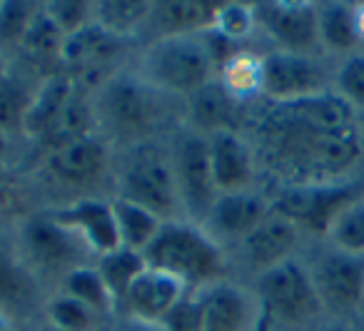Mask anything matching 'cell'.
I'll return each mask as SVG.
<instances>
[{"label": "cell", "mask_w": 364, "mask_h": 331, "mask_svg": "<svg viewBox=\"0 0 364 331\" xmlns=\"http://www.w3.org/2000/svg\"><path fill=\"white\" fill-rule=\"evenodd\" d=\"M362 200L359 182H324V185H287L272 200V212L309 234H329L334 219L349 205Z\"/></svg>", "instance_id": "cell-7"}, {"label": "cell", "mask_w": 364, "mask_h": 331, "mask_svg": "<svg viewBox=\"0 0 364 331\" xmlns=\"http://www.w3.org/2000/svg\"><path fill=\"white\" fill-rule=\"evenodd\" d=\"M317 331H349V329H344V326L334 324V326H324V329H317Z\"/></svg>", "instance_id": "cell-46"}, {"label": "cell", "mask_w": 364, "mask_h": 331, "mask_svg": "<svg viewBox=\"0 0 364 331\" xmlns=\"http://www.w3.org/2000/svg\"><path fill=\"white\" fill-rule=\"evenodd\" d=\"M8 80V63H6V55L0 53V82Z\"/></svg>", "instance_id": "cell-44"}, {"label": "cell", "mask_w": 364, "mask_h": 331, "mask_svg": "<svg viewBox=\"0 0 364 331\" xmlns=\"http://www.w3.org/2000/svg\"><path fill=\"white\" fill-rule=\"evenodd\" d=\"M170 160L182 210L190 217V222H205L220 195L213 180V167H210L208 137L190 127L182 130L172 142Z\"/></svg>", "instance_id": "cell-9"}, {"label": "cell", "mask_w": 364, "mask_h": 331, "mask_svg": "<svg viewBox=\"0 0 364 331\" xmlns=\"http://www.w3.org/2000/svg\"><path fill=\"white\" fill-rule=\"evenodd\" d=\"M213 31L225 36L228 40L237 43L250 38L257 31V18H255V6H245V3H223L215 18Z\"/></svg>", "instance_id": "cell-36"}, {"label": "cell", "mask_w": 364, "mask_h": 331, "mask_svg": "<svg viewBox=\"0 0 364 331\" xmlns=\"http://www.w3.org/2000/svg\"><path fill=\"white\" fill-rule=\"evenodd\" d=\"M203 331H255L259 321L257 294H250L230 279L215 281L200 291Z\"/></svg>", "instance_id": "cell-15"}, {"label": "cell", "mask_w": 364, "mask_h": 331, "mask_svg": "<svg viewBox=\"0 0 364 331\" xmlns=\"http://www.w3.org/2000/svg\"><path fill=\"white\" fill-rule=\"evenodd\" d=\"M43 309H46L48 324L63 331H97L102 326V319L95 311L87 309L82 301H77L75 296L65 294V291L53 294Z\"/></svg>", "instance_id": "cell-32"}, {"label": "cell", "mask_w": 364, "mask_h": 331, "mask_svg": "<svg viewBox=\"0 0 364 331\" xmlns=\"http://www.w3.org/2000/svg\"><path fill=\"white\" fill-rule=\"evenodd\" d=\"M95 269H97V274L102 276V281H105L110 296L115 299L117 309H120L122 299L127 296L130 286L135 284L137 276L147 269V261H145V256H142V251L120 246V249L97 256Z\"/></svg>", "instance_id": "cell-26"}, {"label": "cell", "mask_w": 364, "mask_h": 331, "mask_svg": "<svg viewBox=\"0 0 364 331\" xmlns=\"http://www.w3.org/2000/svg\"><path fill=\"white\" fill-rule=\"evenodd\" d=\"M160 324L165 331H203V304H200V294L188 291V294L167 311V316Z\"/></svg>", "instance_id": "cell-39"}, {"label": "cell", "mask_w": 364, "mask_h": 331, "mask_svg": "<svg viewBox=\"0 0 364 331\" xmlns=\"http://www.w3.org/2000/svg\"><path fill=\"white\" fill-rule=\"evenodd\" d=\"M122 40L112 38L110 33H105L100 26L90 23L82 31L73 33V36L65 38L63 43V58L60 65L65 67H75V70L82 72V80L97 90V70H105L117 55H120Z\"/></svg>", "instance_id": "cell-20"}, {"label": "cell", "mask_w": 364, "mask_h": 331, "mask_svg": "<svg viewBox=\"0 0 364 331\" xmlns=\"http://www.w3.org/2000/svg\"><path fill=\"white\" fill-rule=\"evenodd\" d=\"M75 77L68 72H50L33 92L31 107L26 115L23 135L41 142L53 127V122L60 117V112L68 107V102L75 97Z\"/></svg>", "instance_id": "cell-23"}, {"label": "cell", "mask_w": 364, "mask_h": 331, "mask_svg": "<svg viewBox=\"0 0 364 331\" xmlns=\"http://www.w3.org/2000/svg\"><path fill=\"white\" fill-rule=\"evenodd\" d=\"M334 92L354 110H364V53H354L334 75Z\"/></svg>", "instance_id": "cell-37"}, {"label": "cell", "mask_w": 364, "mask_h": 331, "mask_svg": "<svg viewBox=\"0 0 364 331\" xmlns=\"http://www.w3.org/2000/svg\"><path fill=\"white\" fill-rule=\"evenodd\" d=\"M8 140H11V137H8L6 132L0 130V160H3V157L8 155Z\"/></svg>", "instance_id": "cell-42"}, {"label": "cell", "mask_w": 364, "mask_h": 331, "mask_svg": "<svg viewBox=\"0 0 364 331\" xmlns=\"http://www.w3.org/2000/svg\"><path fill=\"white\" fill-rule=\"evenodd\" d=\"M33 331H63V329H58V326H53V324H43V326H36Z\"/></svg>", "instance_id": "cell-45"}, {"label": "cell", "mask_w": 364, "mask_h": 331, "mask_svg": "<svg viewBox=\"0 0 364 331\" xmlns=\"http://www.w3.org/2000/svg\"><path fill=\"white\" fill-rule=\"evenodd\" d=\"M170 95L152 87L142 75L112 72L95 90L97 127L115 140L142 145L147 142L170 115Z\"/></svg>", "instance_id": "cell-2"}, {"label": "cell", "mask_w": 364, "mask_h": 331, "mask_svg": "<svg viewBox=\"0 0 364 331\" xmlns=\"http://www.w3.org/2000/svg\"><path fill=\"white\" fill-rule=\"evenodd\" d=\"M252 137L264 165L289 185L339 182L364 152L357 110L334 90L269 102L255 120Z\"/></svg>", "instance_id": "cell-1"}, {"label": "cell", "mask_w": 364, "mask_h": 331, "mask_svg": "<svg viewBox=\"0 0 364 331\" xmlns=\"http://www.w3.org/2000/svg\"><path fill=\"white\" fill-rule=\"evenodd\" d=\"M188 286L172 274H165L160 269H150L147 266L135 284L130 286L127 296L122 299L120 309H125V316L142 321H155L160 324L167 316V311L188 294Z\"/></svg>", "instance_id": "cell-18"}, {"label": "cell", "mask_w": 364, "mask_h": 331, "mask_svg": "<svg viewBox=\"0 0 364 331\" xmlns=\"http://www.w3.org/2000/svg\"><path fill=\"white\" fill-rule=\"evenodd\" d=\"M317 31L322 48L332 53H349L362 43L354 23V6H344V3L317 6Z\"/></svg>", "instance_id": "cell-27"}, {"label": "cell", "mask_w": 364, "mask_h": 331, "mask_svg": "<svg viewBox=\"0 0 364 331\" xmlns=\"http://www.w3.org/2000/svg\"><path fill=\"white\" fill-rule=\"evenodd\" d=\"M257 28H262L279 50L309 55L322 48L317 31V6L302 0H269L255 6Z\"/></svg>", "instance_id": "cell-11"}, {"label": "cell", "mask_w": 364, "mask_h": 331, "mask_svg": "<svg viewBox=\"0 0 364 331\" xmlns=\"http://www.w3.org/2000/svg\"><path fill=\"white\" fill-rule=\"evenodd\" d=\"M43 8L65 38L92 23V3H85V0H53Z\"/></svg>", "instance_id": "cell-38"}, {"label": "cell", "mask_w": 364, "mask_h": 331, "mask_svg": "<svg viewBox=\"0 0 364 331\" xmlns=\"http://www.w3.org/2000/svg\"><path fill=\"white\" fill-rule=\"evenodd\" d=\"M31 100L33 92H28L18 82H13L11 77L0 82V130L6 132L8 137L23 135Z\"/></svg>", "instance_id": "cell-35"}, {"label": "cell", "mask_w": 364, "mask_h": 331, "mask_svg": "<svg viewBox=\"0 0 364 331\" xmlns=\"http://www.w3.org/2000/svg\"><path fill=\"white\" fill-rule=\"evenodd\" d=\"M152 3L147 0H97L92 3V23L117 40L145 31Z\"/></svg>", "instance_id": "cell-24"}, {"label": "cell", "mask_w": 364, "mask_h": 331, "mask_svg": "<svg viewBox=\"0 0 364 331\" xmlns=\"http://www.w3.org/2000/svg\"><path fill=\"white\" fill-rule=\"evenodd\" d=\"M117 195L142 210L152 212L162 222L180 219V195H177L175 172L170 152L155 145H135L115 175Z\"/></svg>", "instance_id": "cell-5"}, {"label": "cell", "mask_w": 364, "mask_h": 331, "mask_svg": "<svg viewBox=\"0 0 364 331\" xmlns=\"http://www.w3.org/2000/svg\"><path fill=\"white\" fill-rule=\"evenodd\" d=\"M48 215L60 222L63 227H68L90 249L95 259L122 246L112 202L97 200V197H77L70 205L48 212Z\"/></svg>", "instance_id": "cell-13"}, {"label": "cell", "mask_w": 364, "mask_h": 331, "mask_svg": "<svg viewBox=\"0 0 364 331\" xmlns=\"http://www.w3.org/2000/svg\"><path fill=\"white\" fill-rule=\"evenodd\" d=\"M185 107H188L185 110L188 127L205 137L215 132H240L242 127L245 102H240L218 77L200 87L193 97H188Z\"/></svg>", "instance_id": "cell-17"}, {"label": "cell", "mask_w": 364, "mask_h": 331, "mask_svg": "<svg viewBox=\"0 0 364 331\" xmlns=\"http://www.w3.org/2000/svg\"><path fill=\"white\" fill-rule=\"evenodd\" d=\"M299 242V229L282 215L272 212L262 224L255 232H250L242 242H240V251L242 259L247 261L250 269L257 274L267 271L269 266L279 264V261L289 259L292 249Z\"/></svg>", "instance_id": "cell-21"}, {"label": "cell", "mask_w": 364, "mask_h": 331, "mask_svg": "<svg viewBox=\"0 0 364 331\" xmlns=\"http://www.w3.org/2000/svg\"><path fill=\"white\" fill-rule=\"evenodd\" d=\"M18 254L33 274L58 276L63 281L73 269L87 264L90 249L50 215H38L21 224Z\"/></svg>", "instance_id": "cell-8"}, {"label": "cell", "mask_w": 364, "mask_h": 331, "mask_svg": "<svg viewBox=\"0 0 364 331\" xmlns=\"http://www.w3.org/2000/svg\"><path fill=\"white\" fill-rule=\"evenodd\" d=\"M210 167L220 195L242 192L255 177V152L252 145L240 132H215L208 137Z\"/></svg>", "instance_id": "cell-19"}, {"label": "cell", "mask_w": 364, "mask_h": 331, "mask_svg": "<svg viewBox=\"0 0 364 331\" xmlns=\"http://www.w3.org/2000/svg\"><path fill=\"white\" fill-rule=\"evenodd\" d=\"M312 279L324 309L354 311L364 301V256L332 251L317 261Z\"/></svg>", "instance_id": "cell-14"}, {"label": "cell", "mask_w": 364, "mask_h": 331, "mask_svg": "<svg viewBox=\"0 0 364 331\" xmlns=\"http://www.w3.org/2000/svg\"><path fill=\"white\" fill-rule=\"evenodd\" d=\"M63 43H65L63 31L55 26V21L48 16L46 8L41 6V11L33 18L31 28H28L26 38H23V43H21L23 55H26L33 65L55 67V65H60Z\"/></svg>", "instance_id": "cell-28"}, {"label": "cell", "mask_w": 364, "mask_h": 331, "mask_svg": "<svg viewBox=\"0 0 364 331\" xmlns=\"http://www.w3.org/2000/svg\"><path fill=\"white\" fill-rule=\"evenodd\" d=\"M115 331H165L162 324H155V321H142V319H132V316L122 314L120 319L112 324Z\"/></svg>", "instance_id": "cell-40"}, {"label": "cell", "mask_w": 364, "mask_h": 331, "mask_svg": "<svg viewBox=\"0 0 364 331\" xmlns=\"http://www.w3.org/2000/svg\"><path fill=\"white\" fill-rule=\"evenodd\" d=\"M329 239L337 251L354 256H364V200L349 205L342 215L334 219L329 229Z\"/></svg>", "instance_id": "cell-34"}, {"label": "cell", "mask_w": 364, "mask_h": 331, "mask_svg": "<svg viewBox=\"0 0 364 331\" xmlns=\"http://www.w3.org/2000/svg\"><path fill=\"white\" fill-rule=\"evenodd\" d=\"M255 294L264 314L282 324H307L324 311L312 271L292 256L257 274Z\"/></svg>", "instance_id": "cell-6"}, {"label": "cell", "mask_w": 364, "mask_h": 331, "mask_svg": "<svg viewBox=\"0 0 364 331\" xmlns=\"http://www.w3.org/2000/svg\"><path fill=\"white\" fill-rule=\"evenodd\" d=\"M140 75L160 92L185 102L218 77V67L205 48L203 36H177L150 43L142 55Z\"/></svg>", "instance_id": "cell-4"}, {"label": "cell", "mask_w": 364, "mask_h": 331, "mask_svg": "<svg viewBox=\"0 0 364 331\" xmlns=\"http://www.w3.org/2000/svg\"><path fill=\"white\" fill-rule=\"evenodd\" d=\"M269 215H272V202L259 192H225V195H218L210 215L205 217V224L215 239L223 237V239L240 244Z\"/></svg>", "instance_id": "cell-16"}, {"label": "cell", "mask_w": 364, "mask_h": 331, "mask_svg": "<svg viewBox=\"0 0 364 331\" xmlns=\"http://www.w3.org/2000/svg\"><path fill=\"white\" fill-rule=\"evenodd\" d=\"M41 172L50 187H60L65 192H80L100 185L102 177L110 172V150L105 137L92 132L43 152Z\"/></svg>", "instance_id": "cell-10"}, {"label": "cell", "mask_w": 364, "mask_h": 331, "mask_svg": "<svg viewBox=\"0 0 364 331\" xmlns=\"http://www.w3.org/2000/svg\"><path fill=\"white\" fill-rule=\"evenodd\" d=\"M357 331H364V326H359V329H357Z\"/></svg>", "instance_id": "cell-48"}, {"label": "cell", "mask_w": 364, "mask_h": 331, "mask_svg": "<svg viewBox=\"0 0 364 331\" xmlns=\"http://www.w3.org/2000/svg\"><path fill=\"white\" fill-rule=\"evenodd\" d=\"M110 202L112 212H115L117 232H120V244L127 246V249L145 251L165 222L152 215V212L142 210V207L132 205L127 200H120V197H115Z\"/></svg>", "instance_id": "cell-29"}, {"label": "cell", "mask_w": 364, "mask_h": 331, "mask_svg": "<svg viewBox=\"0 0 364 331\" xmlns=\"http://www.w3.org/2000/svg\"><path fill=\"white\" fill-rule=\"evenodd\" d=\"M36 299V276L13 249L0 244V309H28Z\"/></svg>", "instance_id": "cell-25"}, {"label": "cell", "mask_w": 364, "mask_h": 331, "mask_svg": "<svg viewBox=\"0 0 364 331\" xmlns=\"http://www.w3.org/2000/svg\"><path fill=\"white\" fill-rule=\"evenodd\" d=\"M41 6L28 0H0V53L3 48H21Z\"/></svg>", "instance_id": "cell-33"}, {"label": "cell", "mask_w": 364, "mask_h": 331, "mask_svg": "<svg viewBox=\"0 0 364 331\" xmlns=\"http://www.w3.org/2000/svg\"><path fill=\"white\" fill-rule=\"evenodd\" d=\"M0 331H13L11 319H8V314L3 309H0Z\"/></svg>", "instance_id": "cell-43"}, {"label": "cell", "mask_w": 364, "mask_h": 331, "mask_svg": "<svg viewBox=\"0 0 364 331\" xmlns=\"http://www.w3.org/2000/svg\"><path fill=\"white\" fill-rule=\"evenodd\" d=\"M147 266L180 279L188 289H205L228 279V256L203 224L190 219L165 222L145 251Z\"/></svg>", "instance_id": "cell-3"}, {"label": "cell", "mask_w": 364, "mask_h": 331, "mask_svg": "<svg viewBox=\"0 0 364 331\" xmlns=\"http://www.w3.org/2000/svg\"><path fill=\"white\" fill-rule=\"evenodd\" d=\"M327 92V75L309 55L274 50L262 55V97L269 102H292Z\"/></svg>", "instance_id": "cell-12"}, {"label": "cell", "mask_w": 364, "mask_h": 331, "mask_svg": "<svg viewBox=\"0 0 364 331\" xmlns=\"http://www.w3.org/2000/svg\"><path fill=\"white\" fill-rule=\"evenodd\" d=\"M97 331H115V329H112V326H107V324H102V326H100V329H97Z\"/></svg>", "instance_id": "cell-47"}, {"label": "cell", "mask_w": 364, "mask_h": 331, "mask_svg": "<svg viewBox=\"0 0 364 331\" xmlns=\"http://www.w3.org/2000/svg\"><path fill=\"white\" fill-rule=\"evenodd\" d=\"M354 23H357V33L359 38L364 40V3H359V6H354Z\"/></svg>", "instance_id": "cell-41"}, {"label": "cell", "mask_w": 364, "mask_h": 331, "mask_svg": "<svg viewBox=\"0 0 364 331\" xmlns=\"http://www.w3.org/2000/svg\"><path fill=\"white\" fill-rule=\"evenodd\" d=\"M218 80L237 97L240 102L262 95V58L240 50L218 70Z\"/></svg>", "instance_id": "cell-30"}, {"label": "cell", "mask_w": 364, "mask_h": 331, "mask_svg": "<svg viewBox=\"0 0 364 331\" xmlns=\"http://www.w3.org/2000/svg\"><path fill=\"white\" fill-rule=\"evenodd\" d=\"M223 3L210 0H160L152 3V13L147 28L157 38L200 36L215 26V18Z\"/></svg>", "instance_id": "cell-22"}, {"label": "cell", "mask_w": 364, "mask_h": 331, "mask_svg": "<svg viewBox=\"0 0 364 331\" xmlns=\"http://www.w3.org/2000/svg\"><path fill=\"white\" fill-rule=\"evenodd\" d=\"M63 291L70 296H75L77 301H82V304L87 306V309H92L97 316H107L112 314V309H117L115 299L110 296V291H107L105 281H102V276L97 274L95 264H82L77 266V269H73L68 276H63Z\"/></svg>", "instance_id": "cell-31"}]
</instances>
